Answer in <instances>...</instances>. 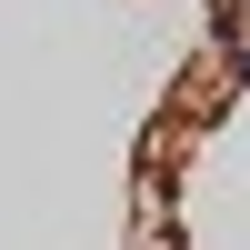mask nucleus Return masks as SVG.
Segmentation results:
<instances>
[{
  "instance_id": "f257e3e1",
  "label": "nucleus",
  "mask_w": 250,
  "mask_h": 250,
  "mask_svg": "<svg viewBox=\"0 0 250 250\" xmlns=\"http://www.w3.org/2000/svg\"><path fill=\"white\" fill-rule=\"evenodd\" d=\"M220 90H250V30L220 40Z\"/></svg>"
}]
</instances>
